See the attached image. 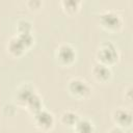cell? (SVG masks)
Masks as SVG:
<instances>
[{"mask_svg": "<svg viewBox=\"0 0 133 133\" xmlns=\"http://www.w3.org/2000/svg\"><path fill=\"white\" fill-rule=\"evenodd\" d=\"M96 58L98 63L112 66L116 64L119 60V52L117 47L111 42H104L102 43L96 52Z\"/></svg>", "mask_w": 133, "mask_h": 133, "instance_id": "cell-1", "label": "cell"}, {"mask_svg": "<svg viewBox=\"0 0 133 133\" xmlns=\"http://www.w3.org/2000/svg\"><path fill=\"white\" fill-rule=\"evenodd\" d=\"M98 21H99V25L105 31L110 33L119 32L124 26L122 17L112 10H105L102 14H100Z\"/></svg>", "mask_w": 133, "mask_h": 133, "instance_id": "cell-2", "label": "cell"}, {"mask_svg": "<svg viewBox=\"0 0 133 133\" xmlns=\"http://www.w3.org/2000/svg\"><path fill=\"white\" fill-rule=\"evenodd\" d=\"M68 91L73 98L77 100H84L89 97L91 88L85 80L81 78H73L68 83Z\"/></svg>", "mask_w": 133, "mask_h": 133, "instance_id": "cell-3", "label": "cell"}, {"mask_svg": "<svg viewBox=\"0 0 133 133\" xmlns=\"http://www.w3.org/2000/svg\"><path fill=\"white\" fill-rule=\"evenodd\" d=\"M76 50L69 44H61L56 48L55 57L61 66H71L76 60Z\"/></svg>", "mask_w": 133, "mask_h": 133, "instance_id": "cell-4", "label": "cell"}, {"mask_svg": "<svg viewBox=\"0 0 133 133\" xmlns=\"http://www.w3.org/2000/svg\"><path fill=\"white\" fill-rule=\"evenodd\" d=\"M32 116H33V125L41 132H48L54 127L55 124L54 115L45 109H42Z\"/></svg>", "mask_w": 133, "mask_h": 133, "instance_id": "cell-5", "label": "cell"}, {"mask_svg": "<svg viewBox=\"0 0 133 133\" xmlns=\"http://www.w3.org/2000/svg\"><path fill=\"white\" fill-rule=\"evenodd\" d=\"M112 122L115 125V127H118L123 130L128 129L132 126L133 114L130 110L125 109V108L115 109L112 112Z\"/></svg>", "mask_w": 133, "mask_h": 133, "instance_id": "cell-6", "label": "cell"}, {"mask_svg": "<svg viewBox=\"0 0 133 133\" xmlns=\"http://www.w3.org/2000/svg\"><path fill=\"white\" fill-rule=\"evenodd\" d=\"M34 88L32 85H30L29 83H24L22 85H20L16 92H15V100L18 106L21 107H25L27 101L31 98V96L34 94Z\"/></svg>", "mask_w": 133, "mask_h": 133, "instance_id": "cell-7", "label": "cell"}, {"mask_svg": "<svg viewBox=\"0 0 133 133\" xmlns=\"http://www.w3.org/2000/svg\"><path fill=\"white\" fill-rule=\"evenodd\" d=\"M91 74L92 77L95 78V80L99 83L105 84L108 83L112 77V71L109 66L101 64V63H96L91 70Z\"/></svg>", "mask_w": 133, "mask_h": 133, "instance_id": "cell-8", "label": "cell"}, {"mask_svg": "<svg viewBox=\"0 0 133 133\" xmlns=\"http://www.w3.org/2000/svg\"><path fill=\"white\" fill-rule=\"evenodd\" d=\"M6 50H7V53L11 57L18 58V57H21L25 53L26 48L24 47L22 42L19 39V37L16 35L8 39V42L6 44Z\"/></svg>", "mask_w": 133, "mask_h": 133, "instance_id": "cell-9", "label": "cell"}, {"mask_svg": "<svg viewBox=\"0 0 133 133\" xmlns=\"http://www.w3.org/2000/svg\"><path fill=\"white\" fill-rule=\"evenodd\" d=\"M24 108H26L27 111L29 113H31L32 115L35 114L36 112L41 111L43 109V101H42V98L39 97V95L37 92H34L31 96V98L27 101Z\"/></svg>", "mask_w": 133, "mask_h": 133, "instance_id": "cell-10", "label": "cell"}, {"mask_svg": "<svg viewBox=\"0 0 133 133\" xmlns=\"http://www.w3.org/2000/svg\"><path fill=\"white\" fill-rule=\"evenodd\" d=\"M81 4H82V2L79 0H62L60 2V6H61L63 12L69 16L76 15L80 10Z\"/></svg>", "mask_w": 133, "mask_h": 133, "instance_id": "cell-11", "label": "cell"}, {"mask_svg": "<svg viewBox=\"0 0 133 133\" xmlns=\"http://www.w3.org/2000/svg\"><path fill=\"white\" fill-rule=\"evenodd\" d=\"M80 116L77 112L72 110H65L60 115V123L68 128H74L76 123L79 121Z\"/></svg>", "mask_w": 133, "mask_h": 133, "instance_id": "cell-12", "label": "cell"}, {"mask_svg": "<svg viewBox=\"0 0 133 133\" xmlns=\"http://www.w3.org/2000/svg\"><path fill=\"white\" fill-rule=\"evenodd\" d=\"M75 133H95L96 129L94 123L87 118H79V121L74 126Z\"/></svg>", "mask_w": 133, "mask_h": 133, "instance_id": "cell-13", "label": "cell"}, {"mask_svg": "<svg viewBox=\"0 0 133 133\" xmlns=\"http://www.w3.org/2000/svg\"><path fill=\"white\" fill-rule=\"evenodd\" d=\"M32 23L26 19H21L16 23V30L18 34H25V33H32Z\"/></svg>", "mask_w": 133, "mask_h": 133, "instance_id": "cell-14", "label": "cell"}, {"mask_svg": "<svg viewBox=\"0 0 133 133\" xmlns=\"http://www.w3.org/2000/svg\"><path fill=\"white\" fill-rule=\"evenodd\" d=\"M17 36L19 37V39L22 42V44L24 45V47L26 48V50H28L29 48H31V46L34 43V37L32 35V33H25V34H17Z\"/></svg>", "mask_w": 133, "mask_h": 133, "instance_id": "cell-15", "label": "cell"}, {"mask_svg": "<svg viewBox=\"0 0 133 133\" xmlns=\"http://www.w3.org/2000/svg\"><path fill=\"white\" fill-rule=\"evenodd\" d=\"M26 5L29 8V10H31V11H38L42 8L43 3L39 0H29V1L26 2Z\"/></svg>", "mask_w": 133, "mask_h": 133, "instance_id": "cell-16", "label": "cell"}, {"mask_svg": "<svg viewBox=\"0 0 133 133\" xmlns=\"http://www.w3.org/2000/svg\"><path fill=\"white\" fill-rule=\"evenodd\" d=\"M125 99L128 102H132V85H128L125 89Z\"/></svg>", "mask_w": 133, "mask_h": 133, "instance_id": "cell-17", "label": "cell"}, {"mask_svg": "<svg viewBox=\"0 0 133 133\" xmlns=\"http://www.w3.org/2000/svg\"><path fill=\"white\" fill-rule=\"evenodd\" d=\"M107 133H124V130L123 129H121V128H118V127H112V128H110L108 131H107Z\"/></svg>", "mask_w": 133, "mask_h": 133, "instance_id": "cell-18", "label": "cell"}]
</instances>
